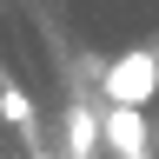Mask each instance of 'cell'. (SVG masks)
Wrapping results in <instances>:
<instances>
[{
  "label": "cell",
  "mask_w": 159,
  "mask_h": 159,
  "mask_svg": "<svg viewBox=\"0 0 159 159\" xmlns=\"http://www.w3.org/2000/svg\"><path fill=\"white\" fill-rule=\"evenodd\" d=\"M99 93H106L113 106H139L146 113L159 99V53L152 47H126L113 66H99Z\"/></svg>",
  "instance_id": "obj_1"
},
{
  "label": "cell",
  "mask_w": 159,
  "mask_h": 159,
  "mask_svg": "<svg viewBox=\"0 0 159 159\" xmlns=\"http://www.w3.org/2000/svg\"><path fill=\"white\" fill-rule=\"evenodd\" d=\"M0 119L7 126H20V133H33V99L13 86V80H0Z\"/></svg>",
  "instance_id": "obj_4"
},
{
  "label": "cell",
  "mask_w": 159,
  "mask_h": 159,
  "mask_svg": "<svg viewBox=\"0 0 159 159\" xmlns=\"http://www.w3.org/2000/svg\"><path fill=\"white\" fill-rule=\"evenodd\" d=\"M99 152V113L86 99H73L66 106V159H93Z\"/></svg>",
  "instance_id": "obj_3"
},
{
  "label": "cell",
  "mask_w": 159,
  "mask_h": 159,
  "mask_svg": "<svg viewBox=\"0 0 159 159\" xmlns=\"http://www.w3.org/2000/svg\"><path fill=\"white\" fill-rule=\"evenodd\" d=\"M99 146L119 152V159H146V146H152L146 113H139V106H106V113H99Z\"/></svg>",
  "instance_id": "obj_2"
}]
</instances>
